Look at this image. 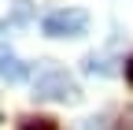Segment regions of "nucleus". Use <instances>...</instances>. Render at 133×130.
I'll return each instance as SVG.
<instances>
[{
	"label": "nucleus",
	"instance_id": "obj_1",
	"mask_svg": "<svg viewBox=\"0 0 133 130\" xmlns=\"http://www.w3.org/2000/svg\"><path fill=\"white\" fill-rule=\"evenodd\" d=\"M33 97L37 101H59V104H78L81 101V86L74 82L66 71L59 67H48L33 78Z\"/></svg>",
	"mask_w": 133,
	"mask_h": 130
},
{
	"label": "nucleus",
	"instance_id": "obj_2",
	"mask_svg": "<svg viewBox=\"0 0 133 130\" xmlns=\"http://www.w3.org/2000/svg\"><path fill=\"white\" fill-rule=\"evenodd\" d=\"M85 26H89V11H81V8L52 11V15L41 22L44 37H78V34H85Z\"/></svg>",
	"mask_w": 133,
	"mask_h": 130
},
{
	"label": "nucleus",
	"instance_id": "obj_3",
	"mask_svg": "<svg viewBox=\"0 0 133 130\" xmlns=\"http://www.w3.org/2000/svg\"><path fill=\"white\" fill-rule=\"evenodd\" d=\"M0 78H8V82H26L30 78V63H22L8 45H0Z\"/></svg>",
	"mask_w": 133,
	"mask_h": 130
},
{
	"label": "nucleus",
	"instance_id": "obj_4",
	"mask_svg": "<svg viewBox=\"0 0 133 130\" xmlns=\"http://www.w3.org/2000/svg\"><path fill=\"white\" fill-rule=\"evenodd\" d=\"M19 130H59V123L48 119V115H30V119L19 123Z\"/></svg>",
	"mask_w": 133,
	"mask_h": 130
},
{
	"label": "nucleus",
	"instance_id": "obj_5",
	"mask_svg": "<svg viewBox=\"0 0 133 130\" xmlns=\"http://www.w3.org/2000/svg\"><path fill=\"white\" fill-rule=\"evenodd\" d=\"M26 19H30V4H26V0H19L15 15H11V19H4V30H8V26H19V22H26Z\"/></svg>",
	"mask_w": 133,
	"mask_h": 130
},
{
	"label": "nucleus",
	"instance_id": "obj_6",
	"mask_svg": "<svg viewBox=\"0 0 133 130\" xmlns=\"http://www.w3.org/2000/svg\"><path fill=\"white\" fill-rule=\"evenodd\" d=\"M126 82H129V86H133V56H129V60H126Z\"/></svg>",
	"mask_w": 133,
	"mask_h": 130
}]
</instances>
